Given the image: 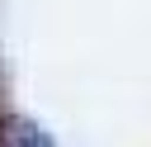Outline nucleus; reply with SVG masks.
Segmentation results:
<instances>
[{"mask_svg":"<svg viewBox=\"0 0 151 147\" xmlns=\"http://www.w3.org/2000/svg\"><path fill=\"white\" fill-rule=\"evenodd\" d=\"M0 147H52V138H47L33 119L9 114V119H0Z\"/></svg>","mask_w":151,"mask_h":147,"instance_id":"nucleus-1","label":"nucleus"}]
</instances>
